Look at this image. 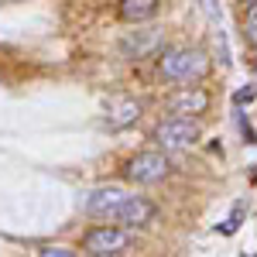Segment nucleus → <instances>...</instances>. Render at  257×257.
Listing matches in <instances>:
<instances>
[{"mask_svg": "<svg viewBox=\"0 0 257 257\" xmlns=\"http://www.w3.org/2000/svg\"><path fill=\"white\" fill-rule=\"evenodd\" d=\"M158 72L168 82H199L209 72V59L199 48H161Z\"/></svg>", "mask_w": 257, "mask_h": 257, "instance_id": "nucleus-1", "label": "nucleus"}, {"mask_svg": "<svg viewBox=\"0 0 257 257\" xmlns=\"http://www.w3.org/2000/svg\"><path fill=\"white\" fill-rule=\"evenodd\" d=\"M134 247V230L131 226H96L82 237V254L89 257H120Z\"/></svg>", "mask_w": 257, "mask_h": 257, "instance_id": "nucleus-2", "label": "nucleus"}, {"mask_svg": "<svg viewBox=\"0 0 257 257\" xmlns=\"http://www.w3.org/2000/svg\"><path fill=\"white\" fill-rule=\"evenodd\" d=\"M155 144H158L161 151H185V148H192L199 141V123H196V117H172L168 120H161L158 127H155Z\"/></svg>", "mask_w": 257, "mask_h": 257, "instance_id": "nucleus-3", "label": "nucleus"}, {"mask_svg": "<svg viewBox=\"0 0 257 257\" xmlns=\"http://www.w3.org/2000/svg\"><path fill=\"white\" fill-rule=\"evenodd\" d=\"M123 175L138 185H155V182H165L172 175V161H168V151H144L138 158L127 161Z\"/></svg>", "mask_w": 257, "mask_h": 257, "instance_id": "nucleus-4", "label": "nucleus"}, {"mask_svg": "<svg viewBox=\"0 0 257 257\" xmlns=\"http://www.w3.org/2000/svg\"><path fill=\"white\" fill-rule=\"evenodd\" d=\"M165 110L175 113V117H199V113L209 110V93L202 86H182L165 99Z\"/></svg>", "mask_w": 257, "mask_h": 257, "instance_id": "nucleus-5", "label": "nucleus"}, {"mask_svg": "<svg viewBox=\"0 0 257 257\" xmlns=\"http://www.w3.org/2000/svg\"><path fill=\"white\" fill-rule=\"evenodd\" d=\"M123 55L127 59H148V55H155V52H161L165 48V31L161 28H144V31H134L131 38H123Z\"/></svg>", "mask_w": 257, "mask_h": 257, "instance_id": "nucleus-6", "label": "nucleus"}, {"mask_svg": "<svg viewBox=\"0 0 257 257\" xmlns=\"http://www.w3.org/2000/svg\"><path fill=\"white\" fill-rule=\"evenodd\" d=\"M155 216H158L155 202H148L144 196H127V199H123V206L117 209L113 223H123V226L138 230V226H148V223H151Z\"/></svg>", "mask_w": 257, "mask_h": 257, "instance_id": "nucleus-7", "label": "nucleus"}, {"mask_svg": "<svg viewBox=\"0 0 257 257\" xmlns=\"http://www.w3.org/2000/svg\"><path fill=\"white\" fill-rule=\"evenodd\" d=\"M123 199H127L123 189H96L93 196L86 199V213L96 216V219H110V223H113L117 209L123 206Z\"/></svg>", "mask_w": 257, "mask_h": 257, "instance_id": "nucleus-8", "label": "nucleus"}, {"mask_svg": "<svg viewBox=\"0 0 257 257\" xmlns=\"http://www.w3.org/2000/svg\"><path fill=\"white\" fill-rule=\"evenodd\" d=\"M161 7V0H120L117 4V18L127 24H141V21L155 18Z\"/></svg>", "mask_w": 257, "mask_h": 257, "instance_id": "nucleus-9", "label": "nucleus"}, {"mask_svg": "<svg viewBox=\"0 0 257 257\" xmlns=\"http://www.w3.org/2000/svg\"><path fill=\"white\" fill-rule=\"evenodd\" d=\"M141 110H144V103H141V99H117V103L110 106V113H106V123H110L113 131H123V127L138 123Z\"/></svg>", "mask_w": 257, "mask_h": 257, "instance_id": "nucleus-10", "label": "nucleus"}, {"mask_svg": "<svg viewBox=\"0 0 257 257\" xmlns=\"http://www.w3.org/2000/svg\"><path fill=\"white\" fill-rule=\"evenodd\" d=\"M243 38L257 48V0L250 4V11H247V18H243Z\"/></svg>", "mask_w": 257, "mask_h": 257, "instance_id": "nucleus-11", "label": "nucleus"}, {"mask_svg": "<svg viewBox=\"0 0 257 257\" xmlns=\"http://www.w3.org/2000/svg\"><path fill=\"white\" fill-rule=\"evenodd\" d=\"M240 219H243V206H237V209H233V216L226 219V223H223V226H219V230H223V233H226V237H230V233H237Z\"/></svg>", "mask_w": 257, "mask_h": 257, "instance_id": "nucleus-12", "label": "nucleus"}, {"mask_svg": "<svg viewBox=\"0 0 257 257\" xmlns=\"http://www.w3.org/2000/svg\"><path fill=\"white\" fill-rule=\"evenodd\" d=\"M76 250H69V247H38V257H72Z\"/></svg>", "mask_w": 257, "mask_h": 257, "instance_id": "nucleus-13", "label": "nucleus"}, {"mask_svg": "<svg viewBox=\"0 0 257 257\" xmlns=\"http://www.w3.org/2000/svg\"><path fill=\"white\" fill-rule=\"evenodd\" d=\"M254 93H257L254 86H247V89H237V93H233V103H237V106H240V103H250V99H254Z\"/></svg>", "mask_w": 257, "mask_h": 257, "instance_id": "nucleus-14", "label": "nucleus"}, {"mask_svg": "<svg viewBox=\"0 0 257 257\" xmlns=\"http://www.w3.org/2000/svg\"><path fill=\"white\" fill-rule=\"evenodd\" d=\"M202 11H206L213 21H219V11H216V4H213V0H202Z\"/></svg>", "mask_w": 257, "mask_h": 257, "instance_id": "nucleus-15", "label": "nucleus"}, {"mask_svg": "<svg viewBox=\"0 0 257 257\" xmlns=\"http://www.w3.org/2000/svg\"><path fill=\"white\" fill-rule=\"evenodd\" d=\"M240 4H254V0H240Z\"/></svg>", "mask_w": 257, "mask_h": 257, "instance_id": "nucleus-16", "label": "nucleus"}]
</instances>
